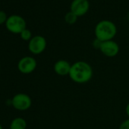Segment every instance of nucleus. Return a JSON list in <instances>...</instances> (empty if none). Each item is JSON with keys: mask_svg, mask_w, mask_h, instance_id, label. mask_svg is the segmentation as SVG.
Listing matches in <instances>:
<instances>
[{"mask_svg": "<svg viewBox=\"0 0 129 129\" xmlns=\"http://www.w3.org/2000/svg\"><path fill=\"white\" fill-rule=\"evenodd\" d=\"M93 73V69L90 64L84 61H78L72 64L69 77L75 83L84 84L90 81Z\"/></svg>", "mask_w": 129, "mask_h": 129, "instance_id": "nucleus-1", "label": "nucleus"}, {"mask_svg": "<svg viewBox=\"0 0 129 129\" xmlns=\"http://www.w3.org/2000/svg\"><path fill=\"white\" fill-rule=\"evenodd\" d=\"M94 33L96 38L102 42L112 40L116 35L117 27L112 21L103 20L96 25Z\"/></svg>", "mask_w": 129, "mask_h": 129, "instance_id": "nucleus-2", "label": "nucleus"}, {"mask_svg": "<svg viewBox=\"0 0 129 129\" xmlns=\"http://www.w3.org/2000/svg\"><path fill=\"white\" fill-rule=\"evenodd\" d=\"M6 27L11 33L20 34L24 29H26V21L21 16L13 15L8 18Z\"/></svg>", "mask_w": 129, "mask_h": 129, "instance_id": "nucleus-3", "label": "nucleus"}, {"mask_svg": "<svg viewBox=\"0 0 129 129\" xmlns=\"http://www.w3.org/2000/svg\"><path fill=\"white\" fill-rule=\"evenodd\" d=\"M32 104L31 98L25 93H18L12 98V105L13 107L19 111L27 110Z\"/></svg>", "mask_w": 129, "mask_h": 129, "instance_id": "nucleus-4", "label": "nucleus"}, {"mask_svg": "<svg viewBox=\"0 0 129 129\" xmlns=\"http://www.w3.org/2000/svg\"><path fill=\"white\" fill-rule=\"evenodd\" d=\"M37 63L34 58L31 56L23 57L18 64V69L22 74L28 75L32 73L37 68Z\"/></svg>", "mask_w": 129, "mask_h": 129, "instance_id": "nucleus-5", "label": "nucleus"}, {"mask_svg": "<svg viewBox=\"0 0 129 129\" xmlns=\"http://www.w3.org/2000/svg\"><path fill=\"white\" fill-rule=\"evenodd\" d=\"M46 47V40L43 36H35L29 41L28 49L29 51L34 54L38 55L42 53Z\"/></svg>", "mask_w": 129, "mask_h": 129, "instance_id": "nucleus-6", "label": "nucleus"}, {"mask_svg": "<svg viewBox=\"0 0 129 129\" xmlns=\"http://www.w3.org/2000/svg\"><path fill=\"white\" fill-rule=\"evenodd\" d=\"M100 50L104 55L107 57H115L119 52V46L112 40L104 41L102 43Z\"/></svg>", "mask_w": 129, "mask_h": 129, "instance_id": "nucleus-7", "label": "nucleus"}, {"mask_svg": "<svg viewBox=\"0 0 129 129\" xmlns=\"http://www.w3.org/2000/svg\"><path fill=\"white\" fill-rule=\"evenodd\" d=\"M90 4L88 0H73L71 4V12L78 17L84 15L89 10Z\"/></svg>", "mask_w": 129, "mask_h": 129, "instance_id": "nucleus-8", "label": "nucleus"}, {"mask_svg": "<svg viewBox=\"0 0 129 129\" xmlns=\"http://www.w3.org/2000/svg\"><path fill=\"white\" fill-rule=\"evenodd\" d=\"M72 66L70 63L66 60H58L54 64V71L55 72L60 76H66L69 75Z\"/></svg>", "mask_w": 129, "mask_h": 129, "instance_id": "nucleus-9", "label": "nucleus"}, {"mask_svg": "<svg viewBox=\"0 0 129 129\" xmlns=\"http://www.w3.org/2000/svg\"><path fill=\"white\" fill-rule=\"evenodd\" d=\"M27 121L23 118H15L10 124V129H26Z\"/></svg>", "mask_w": 129, "mask_h": 129, "instance_id": "nucleus-10", "label": "nucleus"}, {"mask_svg": "<svg viewBox=\"0 0 129 129\" xmlns=\"http://www.w3.org/2000/svg\"><path fill=\"white\" fill-rule=\"evenodd\" d=\"M78 18V17L75 13H73L72 12L70 11L69 12H68L66 15V16H64V21H66V22L69 24H74L76 23Z\"/></svg>", "mask_w": 129, "mask_h": 129, "instance_id": "nucleus-11", "label": "nucleus"}, {"mask_svg": "<svg viewBox=\"0 0 129 129\" xmlns=\"http://www.w3.org/2000/svg\"><path fill=\"white\" fill-rule=\"evenodd\" d=\"M20 36H21V38L23 40H25V41H30L31 39H32V33L30 30L28 29H24L21 34H20Z\"/></svg>", "mask_w": 129, "mask_h": 129, "instance_id": "nucleus-12", "label": "nucleus"}, {"mask_svg": "<svg viewBox=\"0 0 129 129\" xmlns=\"http://www.w3.org/2000/svg\"><path fill=\"white\" fill-rule=\"evenodd\" d=\"M7 19H8V17H7L6 13L4 11L0 10V25L4 24V23L6 24Z\"/></svg>", "mask_w": 129, "mask_h": 129, "instance_id": "nucleus-13", "label": "nucleus"}, {"mask_svg": "<svg viewBox=\"0 0 129 129\" xmlns=\"http://www.w3.org/2000/svg\"><path fill=\"white\" fill-rule=\"evenodd\" d=\"M119 129H129V118L121 122L119 126Z\"/></svg>", "mask_w": 129, "mask_h": 129, "instance_id": "nucleus-14", "label": "nucleus"}, {"mask_svg": "<svg viewBox=\"0 0 129 129\" xmlns=\"http://www.w3.org/2000/svg\"><path fill=\"white\" fill-rule=\"evenodd\" d=\"M102 41L101 40H98V39H95L94 40H93V47L95 48V49H100V46H101V45H102Z\"/></svg>", "mask_w": 129, "mask_h": 129, "instance_id": "nucleus-15", "label": "nucleus"}, {"mask_svg": "<svg viewBox=\"0 0 129 129\" xmlns=\"http://www.w3.org/2000/svg\"><path fill=\"white\" fill-rule=\"evenodd\" d=\"M125 112L127 114V115L128 116V118H129V103L127 104L126 107H125Z\"/></svg>", "mask_w": 129, "mask_h": 129, "instance_id": "nucleus-16", "label": "nucleus"}, {"mask_svg": "<svg viewBox=\"0 0 129 129\" xmlns=\"http://www.w3.org/2000/svg\"><path fill=\"white\" fill-rule=\"evenodd\" d=\"M127 18H128V21H129V12H128V14H127Z\"/></svg>", "mask_w": 129, "mask_h": 129, "instance_id": "nucleus-17", "label": "nucleus"}, {"mask_svg": "<svg viewBox=\"0 0 129 129\" xmlns=\"http://www.w3.org/2000/svg\"><path fill=\"white\" fill-rule=\"evenodd\" d=\"M0 129H3V127H2L1 124H0Z\"/></svg>", "mask_w": 129, "mask_h": 129, "instance_id": "nucleus-18", "label": "nucleus"}]
</instances>
